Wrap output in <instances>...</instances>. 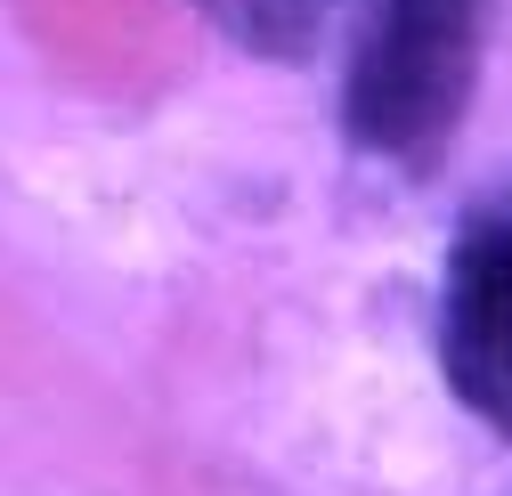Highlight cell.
I'll list each match as a JSON object with an SVG mask.
<instances>
[{"mask_svg":"<svg viewBox=\"0 0 512 496\" xmlns=\"http://www.w3.org/2000/svg\"><path fill=\"white\" fill-rule=\"evenodd\" d=\"M496 0H350L342 139L407 179L439 171L480 98Z\"/></svg>","mask_w":512,"mask_h":496,"instance_id":"cell-1","label":"cell"},{"mask_svg":"<svg viewBox=\"0 0 512 496\" xmlns=\"http://www.w3.org/2000/svg\"><path fill=\"white\" fill-rule=\"evenodd\" d=\"M439 366L447 391L512 448V188L472 204V220L447 244L439 285Z\"/></svg>","mask_w":512,"mask_h":496,"instance_id":"cell-2","label":"cell"},{"mask_svg":"<svg viewBox=\"0 0 512 496\" xmlns=\"http://www.w3.org/2000/svg\"><path fill=\"white\" fill-rule=\"evenodd\" d=\"M187 9L212 17L252 57H309L326 17H334V0H187Z\"/></svg>","mask_w":512,"mask_h":496,"instance_id":"cell-3","label":"cell"}]
</instances>
